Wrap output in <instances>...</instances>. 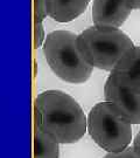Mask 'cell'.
<instances>
[{
  "mask_svg": "<svg viewBox=\"0 0 140 158\" xmlns=\"http://www.w3.org/2000/svg\"><path fill=\"white\" fill-rule=\"evenodd\" d=\"M90 0H46L47 17L56 23H70L85 12Z\"/></svg>",
  "mask_w": 140,
  "mask_h": 158,
  "instance_id": "cell-8",
  "label": "cell"
},
{
  "mask_svg": "<svg viewBox=\"0 0 140 158\" xmlns=\"http://www.w3.org/2000/svg\"><path fill=\"white\" fill-rule=\"evenodd\" d=\"M60 143L50 136L34 128L33 135V158H58Z\"/></svg>",
  "mask_w": 140,
  "mask_h": 158,
  "instance_id": "cell-9",
  "label": "cell"
},
{
  "mask_svg": "<svg viewBox=\"0 0 140 158\" xmlns=\"http://www.w3.org/2000/svg\"><path fill=\"white\" fill-rule=\"evenodd\" d=\"M46 40V31L43 23H34V47L38 49L42 47Z\"/></svg>",
  "mask_w": 140,
  "mask_h": 158,
  "instance_id": "cell-12",
  "label": "cell"
},
{
  "mask_svg": "<svg viewBox=\"0 0 140 158\" xmlns=\"http://www.w3.org/2000/svg\"><path fill=\"white\" fill-rule=\"evenodd\" d=\"M133 10V0H94L92 20L97 26L118 28Z\"/></svg>",
  "mask_w": 140,
  "mask_h": 158,
  "instance_id": "cell-6",
  "label": "cell"
},
{
  "mask_svg": "<svg viewBox=\"0 0 140 158\" xmlns=\"http://www.w3.org/2000/svg\"><path fill=\"white\" fill-rule=\"evenodd\" d=\"M133 10H140V0H133Z\"/></svg>",
  "mask_w": 140,
  "mask_h": 158,
  "instance_id": "cell-14",
  "label": "cell"
},
{
  "mask_svg": "<svg viewBox=\"0 0 140 158\" xmlns=\"http://www.w3.org/2000/svg\"><path fill=\"white\" fill-rule=\"evenodd\" d=\"M86 132L107 152H119L132 142V124L107 101L97 103L90 110Z\"/></svg>",
  "mask_w": 140,
  "mask_h": 158,
  "instance_id": "cell-4",
  "label": "cell"
},
{
  "mask_svg": "<svg viewBox=\"0 0 140 158\" xmlns=\"http://www.w3.org/2000/svg\"><path fill=\"white\" fill-rule=\"evenodd\" d=\"M110 76L119 85L140 91V46H133L124 54Z\"/></svg>",
  "mask_w": 140,
  "mask_h": 158,
  "instance_id": "cell-7",
  "label": "cell"
},
{
  "mask_svg": "<svg viewBox=\"0 0 140 158\" xmlns=\"http://www.w3.org/2000/svg\"><path fill=\"white\" fill-rule=\"evenodd\" d=\"M77 34L70 31H53L46 35L42 51L50 69L69 83H84L91 76L92 69L77 48Z\"/></svg>",
  "mask_w": 140,
  "mask_h": 158,
  "instance_id": "cell-3",
  "label": "cell"
},
{
  "mask_svg": "<svg viewBox=\"0 0 140 158\" xmlns=\"http://www.w3.org/2000/svg\"><path fill=\"white\" fill-rule=\"evenodd\" d=\"M104 96L105 101L110 102L131 124H140V91L119 85L109 75Z\"/></svg>",
  "mask_w": 140,
  "mask_h": 158,
  "instance_id": "cell-5",
  "label": "cell"
},
{
  "mask_svg": "<svg viewBox=\"0 0 140 158\" xmlns=\"http://www.w3.org/2000/svg\"><path fill=\"white\" fill-rule=\"evenodd\" d=\"M34 128L60 144H73L86 134V116L73 96L61 90H46L34 102Z\"/></svg>",
  "mask_w": 140,
  "mask_h": 158,
  "instance_id": "cell-1",
  "label": "cell"
},
{
  "mask_svg": "<svg viewBox=\"0 0 140 158\" xmlns=\"http://www.w3.org/2000/svg\"><path fill=\"white\" fill-rule=\"evenodd\" d=\"M46 17V0H34V23H43Z\"/></svg>",
  "mask_w": 140,
  "mask_h": 158,
  "instance_id": "cell-10",
  "label": "cell"
},
{
  "mask_svg": "<svg viewBox=\"0 0 140 158\" xmlns=\"http://www.w3.org/2000/svg\"><path fill=\"white\" fill-rule=\"evenodd\" d=\"M77 48L91 67L111 72L133 42L122 29L106 26H92L77 35Z\"/></svg>",
  "mask_w": 140,
  "mask_h": 158,
  "instance_id": "cell-2",
  "label": "cell"
},
{
  "mask_svg": "<svg viewBox=\"0 0 140 158\" xmlns=\"http://www.w3.org/2000/svg\"><path fill=\"white\" fill-rule=\"evenodd\" d=\"M103 158H140V153L133 147H127L119 152H107Z\"/></svg>",
  "mask_w": 140,
  "mask_h": 158,
  "instance_id": "cell-11",
  "label": "cell"
},
{
  "mask_svg": "<svg viewBox=\"0 0 140 158\" xmlns=\"http://www.w3.org/2000/svg\"><path fill=\"white\" fill-rule=\"evenodd\" d=\"M132 147L134 148L135 150L140 153V131L137 134V136H135L134 141H133V145H132Z\"/></svg>",
  "mask_w": 140,
  "mask_h": 158,
  "instance_id": "cell-13",
  "label": "cell"
}]
</instances>
